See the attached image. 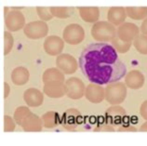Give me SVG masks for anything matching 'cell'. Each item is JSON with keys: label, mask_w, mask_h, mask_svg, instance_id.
I'll list each match as a JSON object with an SVG mask.
<instances>
[{"label": "cell", "mask_w": 147, "mask_h": 146, "mask_svg": "<svg viewBox=\"0 0 147 146\" xmlns=\"http://www.w3.org/2000/svg\"><path fill=\"white\" fill-rule=\"evenodd\" d=\"M127 15L133 20H142L147 17V7H127Z\"/></svg>", "instance_id": "obj_23"}, {"label": "cell", "mask_w": 147, "mask_h": 146, "mask_svg": "<svg viewBox=\"0 0 147 146\" xmlns=\"http://www.w3.org/2000/svg\"><path fill=\"white\" fill-rule=\"evenodd\" d=\"M63 40L67 44L77 45L83 41L85 37V31L83 27L77 24L67 25L63 33Z\"/></svg>", "instance_id": "obj_4"}, {"label": "cell", "mask_w": 147, "mask_h": 146, "mask_svg": "<svg viewBox=\"0 0 147 146\" xmlns=\"http://www.w3.org/2000/svg\"><path fill=\"white\" fill-rule=\"evenodd\" d=\"M4 122H5L4 130H5L6 132H11L15 129V122L10 116H4Z\"/></svg>", "instance_id": "obj_30"}, {"label": "cell", "mask_w": 147, "mask_h": 146, "mask_svg": "<svg viewBox=\"0 0 147 146\" xmlns=\"http://www.w3.org/2000/svg\"><path fill=\"white\" fill-rule=\"evenodd\" d=\"M30 77L29 71L25 67H17L11 73V80L17 86H22L28 82Z\"/></svg>", "instance_id": "obj_20"}, {"label": "cell", "mask_w": 147, "mask_h": 146, "mask_svg": "<svg viewBox=\"0 0 147 146\" xmlns=\"http://www.w3.org/2000/svg\"><path fill=\"white\" fill-rule=\"evenodd\" d=\"M5 24L10 32H17L20 29L25 27V19L20 10L13 9L6 15Z\"/></svg>", "instance_id": "obj_9"}, {"label": "cell", "mask_w": 147, "mask_h": 146, "mask_svg": "<svg viewBox=\"0 0 147 146\" xmlns=\"http://www.w3.org/2000/svg\"><path fill=\"white\" fill-rule=\"evenodd\" d=\"M141 31H142V34H144V36H147V18L145 19V20L142 22V26H141Z\"/></svg>", "instance_id": "obj_34"}, {"label": "cell", "mask_w": 147, "mask_h": 146, "mask_svg": "<svg viewBox=\"0 0 147 146\" xmlns=\"http://www.w3.org/2000/svg\"><path fill=\"white\" fill-rule=\"evenodd\" d=\"M133 46L139 51V53L147 55V36L144 34H140L133 41Z\"/></svg>", "instance_id": "obj_24"}, {"label": "cell", "mask_w": 147, "mask_h": 146, "mask_svg": "<svg viewBox=\"0 0 147 146\" xmlns=\"http://www.w3.org/2000/svg\"><path fill=\"white\" fill-rule=\"evenodd\" d=\"M25 36L30 39H40L47 36L49 33V26L43 21H36L29 22L24 28Z\"/></svg>", "instance_id": "obj_5"}, {"label": "cell", "mask_w": 147, "mask_h": 146, "mask_svg": "<svg viewBox=\"0 0 147 146\" xmlns=\"http://www.w3.org/2000/svg\"><path fill=\"white\" fill-rule=\"evenodd\" d=\"M95 131H115V129L113 128V126H111L109 124L106 125H102L99 126V128L94 129Z\"/></svg>", "instance_id": "obj_31"}, {"label": "cell", "mask_w": 147, "mask_h": 146, "mask_svg": "<svg viewBox=\"0 0 147 146\" xmlns=\"http://www.w3.org/2000/svg\"><path fill=\"white\" fill-rule=\"evenodd\" d=\"M117 131H138V129L136 128H134V126H120L118 129H117Z\"/></svg>", "instance_id": "obj_33"}, {"label": "cell", "mask_w": 147, "mask_h": 146, "mask_svg": "<svg viewBox=\"0 0 147 146\" xmlns=\"http://www.w3.org/2000/svg\"><path fill=\"white\" fill-rule=\"evenodd\" d=\"M64 48V41L57 36H50L46 38L44 42V49L50 56L61 55Z\"/></svg>", "instance_id": "obj_12"}, {"label": "cell", "mask_w": 147, "mask_h": 146, "mask_svg": "<svg viewBox=\"0 0 147 146\" xmlns=\"http://www.w3.org/2000/svg\"><path fill=\"white\" fill-rule=\"evenodd\" d=\"M83 123V116L77 109L71 108L64 112L61 118V124L65 129L75 130L77 126Z\"/></svg>", "instance_id": "obj_6"}, {"label": "cell", "mask_w": 147, "mask_h": 146, "mask_svg": "<svg viewBox=\"0 0 147 146\" xmlns=\"http://www.w3.org/2000/svg\"><path fill=\"white\" fill-rule=\"evenodd\" d=\"M127 97V86L123 82L108 84L105 87V100L111 104L122 103Z\"/></svg>", "instance_id": "obj_3"}, {"label": "cell", "mask_w": 147, "mask_h": 146, "mask_svg": "<svg viewBox=\"0 0 147 146\" xmlns=\"http://www.w3.org/2000/svg\"><path fill=\"white\" fill-rule=\"evenodd\" d=\"M43 90L44 93L47 96H49V98H54V99L61 98L66 93L64 82H60V81L45 83Z\"/></svg>", "instance_id": "obj_14"}, {"label": "cell", "mask_w": 147, "mask_h": 146, "mask_svg": "<svg viewBox=\"0 0 147 146\" xmlns=\"http://www.w3.org/2000/svg\"><path fill=\"white\" fill-rule=\"evenodd\" d=\"M56 65L60 70L67 75L74 74L78 67V63H77V61L75 57L70 54H67V53L61 54L57 57Z\"/></svg>", "instance_id": "obj_10"}, {"label": "cell", "mask_w": 147, "mask_h": 146, "mask_svg": "<svg viewBox=\"0 0 147 146\" xmlns=\"http://www.w3.org/2000/svg\"><path fill=\"white\" fill-rule=\"evenodd\" d=\"M145 81L144 75L138 70H132L127 73L125 77V84L131 89H139L144 86Z\"/></svg>", "instance_id": "obj_17"}, {"label": "cell", "mask_w": 147, "mask_h": 146, "mask_svg": "<svg viewBox=\"0 0 147 146\" xmlns=\"http://www.w3.org/2000/svg\"><path fill=\"white\" fill-rule=\"evenodd\" d=\"M31 113V111L27 108L26 106H21L18 107L14 113V119L18 125H22V123L24 122V119L27 117V116Z\"/></svg>", "instance_id": "obj_27"}, {"label": "cell", "mask_w": 147, "mask_h": 146, "mask_svg": "<svg viewBox=\"0 0 147 146\" xmlns=\"http://www.w3.org/2000/svg\"><path fill=\"white\" fill-rule=\"evenodd\" d=\"M85 97L92 103H100L105 99V88L98 84H90L86 87Z\"/></svg>", "instance_id": "obj_13"}, {"label": "cell", "mask_w": 147, "mask_h": 146, "mask_svg": "<svg viewBox=\"0 0 147 146\" xmlns=\"http://www.w3.org/2000/svg\"><path fill=\"white\" fill-rule=\"evenodd\" d=\"M43 120L36 114H33L31 112L27 117L22 123V126L24 131L27 132H36V131H41L42 126L44 124H42Z\"/></svg>", "instance_id": "obj_15"}, {"label": "cell", "mask_w": 147, "mask_h": 146, "mask_svg": "<svg viewBox=\"0 0 147 146\" xmlns=\"http://www.w3.org/2000/svg\"><path fill=\"white\" fill-rule=\"evenodd\" d=\"M91 36L100 42L112 41L117 36V29L109 22H97L91 28Z\"/></svg>", "instance_id": "obj_2"}, {"label": "cell", "mask_w": 147, "mask_h": 146, "mask_svg": "<svg viewBox=\"0 0 147 146\" xmlns=\"http://www.w3.org/2000/svg\"><path fill=\"white\" fill-rule=\"evenodd\" d=\"M127 118L125 109L121 106H112L108 108L105 114V121L111 126H118Z\"/></svg>", "instance_id": "obj_11"}, {"label": "cell", "mask_w": 147, "mask_h": 146, "mask_svg": "<svg viewBox=\"0 0 147 146\" xmlns=\"http://www.w3.org/2000/svg\"><path fill=\"white\" fill-rule=\"evenodd\" d=\"M81 18L87 22H93L96 24L100 17V9L97 7H78Z\"/></svg>", "instance_id": "obj_19"}, {"label": "cell", "mask_w": 147, "mask_h": 146, "mask_svg": "<svg viewBox=\"0 0 147 146\" xmlns=\"http://www.w3.org/2000/svg\"><path fill=\"white\" fill-rule=\"evenodd\" d=\"M4 36H5V45H4V54L7 55L10 52V50L12 49L13 47V43H14V39L13 36L9 32H5L4 34Z\"/></svg>", "instance_id": "obj_28"}, {"label": "cell", "mask_w": 147, "mask_h": 146, "mask_svg": "<svg viewBox=\"0 0 147 146\" xmlns=\"http://www.w3.org/2000/svg\"><path fill=\"white\" fill-rule=\"evenodd\" d=\"M126 9L122 7H112L108 11L107 19L113 25H121L127 18Z\"/></svg>", "instance_id": "obj_18"}, {"label": "cell", "mask_w": 147, "mask_h": 146, "mask_svg": "<svg viewBox=\"0 0 147 146\" xmlns=\"http://www.w3.org/2000/svg\"><path fill=\"white\" fill-rule=\"evenodd\" d=\"M43 82H53V81H60L64 82V75L61 71L58 68H49L47 69L43 74Z\"/></svg>", "instance_id": "obj_21"}, {"label": "cell", "mask_w": 147, "mask_h": 146, "mask_svg": "<svg viewBox=\"0 0 147 146\" xmlns=\"http://www.w3.org/2000/svg\"><path fill=\"white\" fill-rule=\"evenodd\" d=\"M24 99L27 105L30 107L40 106L44 102V96L42 92L37 88L31 87L26 89L24 93Z\"/></svg>", "instance_id": "obj_16"}, {"label": "cell", "mask_w": 147, "mask_h": 146, "mask_svg": "<svg viewBox=\"0 0 147 146\" xmlns=\"http://www.w3.org/2000/svg\"><path fill=\"white\" fill-rule=\"evenodd\" d=\"M112 44H113V47L117 49V51H118L119 53L127 52L131 47V42H124L119 39L117 36H115L114 39L112 40Z\"/></svg>", "instance_id": "obj_25"}, {"label": "cell", "mask_w": 147, "mask_h": 146, "mask_svg": "<svg viewBox=\"0 0 147 146\" xmlns=\"http://www.w3.org/2000/svg\"><path fill=\"white\" fill-rule=\"evenodd\" d=\"M42 120H43L44 126L47 129H53L61 123V118L59 114L53 111L46 113L42 116Z\"/></svg>", "instance_id": "obj_22"}, {"label": "cell", "mask_w": 147, "mask_h": 146, "mask_svg": "<svg viewBox=\"0 0 147 146\" xmlns=\"http://www.w3.org/2000/svg\"><path fill=\"white\" fill-rule=\"evenodd\" d=\"M9 86L7 83H5V99L7 98V96H9Z\"/></svg>", "instance_id": "obj_35"}, {"label": "cell", "mask_w": 147, "mask_h": 146, "mask_svg": "<svg viewBox=\"0 0 147 146\" xmlns=\"http://www.w3.org/2000/svg\"><path fill=\"white\" fill-rule=\"evenodd\" d=\"M79 67L84 75L94 84L108 85L127 75V67L118 59L117 51L106 43L90 44L83 49Z\"/></svg>", "instance_id": "obj_1"}, {"label": "cell", "mask_w": 147, "mask_h": 146, "mask_svg": "<svg viewBox=\"0 0 147 146\" xmlns=\"http://www.w3.org/2000/svg\"><path fill=\"white\" fill-rule=\"evenodd\" d=\"M140 114L142 116V118H144L145 120H147V101L144 102H142V104L141 105Z\"/></svg>", "instance_id": "obj_32"}, {"label": "cell", "mask_w": 147, "mask_h": 146, "mask_svg": "<svg viewBox=\"0 0 147 146\" xmlns=\"http://www.w3.org/2000/svg\"><path fill=\"white\" fill-rule=\"evenodd\" d=\"M65 95L73 100L81 99L85 95L86 87L82 80L76 77H71L65 81Z\"/></svg>", "instance_id": "obj_7"}, {"label": "cell", "mask_w": 147, "mask_h": 146, "mask_svg": "<svg viewBox=\"0 0 147 146\" xmlns=\"http://www.w3.org/2000/svg\"><path fill=\"white\" fill-rule=\"evenodd\" d=\"M71 11H73V9L70 7H50V12L53 15L54 17L57 18H61V19H65L68 18L71 15Z\"/></svg>", "instance_id": "obj_26"}, {"label": "cell", "mask_w": 147, "mask_h": 146, "mask_svg": "<svg viewBox=\"0 0 147 146\" xmlns=\"http://www.w3.org/2000/svg\"><path fill=\"white\" fill-rule=\"evenodd\" d=\"M36 11L39 18L43 22L49 21L50 19H52L53 15L50 12V7H36Z\"/></svg>", "instance_id": "obj_29"}, {"label": "cell", "mask_w": 147, "mask_h": 146, "mask_svg": "<svg viewBox=\"0 0 147 146\" xmlns=\"http://www.w3.org/2000/svg\"><path fill=\"white\" fill-rule=\"evenodd\" d=\"M140 130H141V131H147V121L142 125Z\"/></svg>", "instance_id": "obj_36"}, {"label": "cell", "mask_w": 147, "mask_h": 146, "mask_svg": "<svg viewBox=\"0 0 147 146\" xmlns=\"http://www.w3.org/2000/svg\"><path fill=\"white\" fill-rule=\"evenodd\" d=\"M140 36V28L131 22H124L117 31V36L124 42H131Z\"/></svg>", "instance_id": "obj_8"}]
</instances>
